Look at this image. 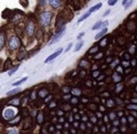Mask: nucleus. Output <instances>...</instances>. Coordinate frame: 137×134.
<instances>
[{
    "instance_id": "nucleus-1",
    "label": "nucleus",
    "mask_w": 137,
    "mask_h": 134,
    "mask_svg": "<svg viewBox=\"0 0 137 134\" xmlns=\"http://www.w3.org/2000/svg\"><path fill=\"white\" fill-rule=\"evenodd\" d=\"M52 14L50 12H43L40 15V22L43 27H48L51 22Z\"/></svg>"
},
{
    "instance_id": "nucleus-2",
    "label": "nucleus",
    "mask_w": 137,
    "mask_h": 134,
    "mask_svg": "<svg viewBox=\"0 0 137 134\" xmlns=\"http://www.w3.org/2000/svg\"><path fill=\"white\" fill-rule=\"evenodd\" d=\"M20 46V39L17 36H11L9 39V47L11 50H16Z\"/></svg>"
},
{
    "instance_id": "nucleus-3",
    "label": "nucleus",
    "mask_w": 137,
    "mask_h": 134,
    "mask_svg": "<svg viewBox=\"0 0 137 134\" xmlns=\"http://www.w3.org/2000/svg\"><path fill=\"white\" fill-rule=\"evenodd\" d=\"M65 31H66V27L64 26V27L61 29V30H60L59 31L56 33V35H55V36L53 37V39H51V41H50V43H49V45H52V44H55L56 43H57L58 41H60V39L62 38V36L64 35V34H65Z\"/></svg>"
},
{
    "instance_id": "nucleus-4",
    "label": "nucleus",
    "mask_w": 137,
    "mask_h": 134,
    "mask_svg": "<svg viewBox=\"0 0 137 134\" xmlns=\"http://www.w3.org/2000/svg\"><path fill=\"white\" fill-rule=\"evenodd\" d=\"M62 51H63V49H62V48H60L59 50H57L56 52H54V53L51 54V55H50V56L47 57L46 60L45 61V64H47V63H49L50 61H53L54 59H56V57L59 56V55H61V53H62Z\"/></svg>"
},
{
    "instance_id": "nucleus-5",
    "label": "nucleus",
    "mask_w": 137,
    "mask_h": 134,
    "mask_svg": "<svg viewBox=\"0 0 137 134\" xmlns=\"http://www.w3.org/2000/svg\"><path fill=\"white\" fill-rule=\"evenodd\" d=\"M25 31H26V34L29 35V36H32L35 32V24L32 21H30V22L27 24L26 25V28H25Z\"/></svg>"
},
{
    "instance_id": "nucleus-6",
    "label": "nucleus",
    "mask_w": 137,
    "mask_h": 134,
    "mask_svg": "<svg viewBox=\"0 0 137 134\" xmlns=\"http://www.w3.org/2000/svg\"><path fill=\"white\" fill-rule=\"evenodd\" d=\"M4 115L6 119H12V118L15 116V112L12 108H9V109H6Z\"/></svg>"
},
{
    "instance_id": "nucleus-7",
    "label": "nucleus",
    "mask_w": 137,
    "mask_h": 134,
    "mask_svg": "<svg viewBox=\"0 0 137 134\" xmlns=\"http://www.w3.org/2000/svg\"><path fill=\"white\" fill-rule=\"evenodd\" d=\"M50 4L54 9H57L61 5V0H48Z\"/></svg>"
},
{
    "instance_id": "nucleus-8",
    "label": "nucleus",
    "mask_w": 137,
    "mask_h": 134,
    "mask_svg": "<svg viewBox=\"0 0 137 134\" xmlns=\"http://www.w3.org/2000/svg\"><path fill=\"white\" fill-rule=\"evenodd\" d=\"M107 31H108V28H104V29H103V30H101L99 33H98L96 35H95L94 39H96V40H97V39H100L101 37H103L106 33H107Z\"/></svg>"
},
{
    "instance_id": "nucleus-9",
    "label": "nucleus",
    "mask_w": 137,
    "mask_h": 134,
    "mask_svg": "<svg viewBox=\"0 0 137 134\" xmlns=\"http://www.w3.org/2000/svg\"><path fill=\"white\" fill-rule=\"evenodd\" d=\"M103 6V4L102 3H98V4H97L96 5H94L93 7H92V8H90L89 9V10H88V12L89 13H93V12H95V11H97V10H98V9H100V8L102 7Z\"/></svg>"
},
{
    "instance_id": "nucleus-10",
    "label": "nucleus",
    "mask_w": 137,
    "mask_h": 134,
    "mask_svg": "<svg viewBox=\"0 0 137 134\" xmlns=\"http://www.w3.org/2000/svg\"><path fill=\"white\" fill-rule=\"evenodd\" d=\"M5 44V35L4 33H0V50H2Z\"/></svg>"
},
{
    "instance_id": "nucleus-11",
    "label": "nucleus",
    "mask_w": 137,
    "mask_h": 134,
    "mask_svg": "<svg viewBox=\"0 0 137 134\" xmlns=\"http://www.w3.org/2000/svg\"><path fill=\"white\" fill-rule=\"evenodd\" d=\"M21 91L20 88H15L14 90H11L7 92V95H15V94H18L19 91Z\"/></svg>"
},
{
    "instance_id": "nucleus-12",
    "label": "nucleus",
    "mask_w": 137,
    "mask_h": 134,
    "mask_svg": "<svg viewBox=\"0 0 137 134\" xmlns=\"http://www.w3.org/2000/svg\"><path fill=\"white\" fill-rule=\"evenodd\" d=\"M83 44H84V41L83 40H81V41H79V42L77 44V45H76V48H75V50H74V51L75 52H78V51H79L80 50L82 49V47L83 46Z\"/></svg>"
},
{
    "instance_id": "nucleus-13",
    "label": "nucleus",
    "mask_w": 137,
    "mask_h": 134,
    "mask_svg": "<svg viewBox=\"0 0 137 134\" xmlns=\"http://www.w3.org/2000/svg\"><path fill=\"white\" fill-rule=\"evenodd\" d=\"M28 80V76H25V77L22 78L21 80H19V81H16V82L13 83V86H19V85H21L22 83H24L25 81H27Z\"/></svg>"
},
{
    "instance_id": "nucleus-14",
    "label": "nucleus",
    "mask_w": 137,
    "mask_h": 134,
    "mask_svg": "<svg viewBox=\"0 0 137 134\" xmlns=\"http://www.w3.org/2000/svg\"><path fill=\"white\" fill-rule=\"evenodd\" d=\"M90 14H91V13H89V12H87V13H86L85 14H83L82 16L81 17V18H79V20L78 21V23H81V22H82L83 20H85L86 18H87L89 16H90Z\"/></svg>"
},
{
    "instance_id": "nucleus-15",
    "label": "nucleus",
    "mask_w": 137,
    "mask_h": 134,
    "mask_svg": "<svg viewBox=\"0 0 137 134\" xmlns=\"http://www.w3.org/2000/svg\"><path fill=\"white\" fill-rule=\"evenodd\" d=\"M101 24H102V21L101 20H99V21H98V22L96 23V24L93 25V27L92 28V30H98L100 28V25H101Z\"/></svg>"
},
{
    "instance_id": "nucleus-16",
    "label": "nucleus",
    "mask_w": 137,
    "mask_h": 134,
    "mask_svg": "<svg viewBox=\"0 0 137 134\" xmlns=\"http://www.w3.org/2000/svg\"><path fill=\"white\" fill-rule=\"evenodd\" d=\"M18 70H19V66H15L14 68H13L11 70H9V74H8V75H9V76H11V75H13V74H14Z\"/></svg>"
},
{
    "instance_id": "nucleus-17",
    "label": "nucleus",
    "mask_w": 137,
    "mask_h": 134,
    "mask_svg": "<svg viewBox=\"0 0 137 134\" xmlns=\"http://www.w3.org/2000/svg\"><path fill=\"white\" fill-rule=\"evenodd\" d=\"M133 3H134V0H129V2H128L127 4L124 5V6H125V7H124V10H127V9L132 5V4H133Z\"/></svg>"
},
{
    "instance_id": "nucleus-18",
    "label": "nucleus",
    "mask_w": 137,
    "mask_h": 134,
    "mask_svg": "<svg viewBox=\"0 0 137 134\" xmlns=\"http://www.w3.org/2000/svg\"><path fill=\"white\" fill-rule=\"evenodd\" d=\"M109 22L108 20L104 21V22H102V24H101V25H100V28L99 29H104V28H107V26L109 25Z\"/></svg>"
},
{
    "instance_id": "nucleus-19",
    "label": "nucleus",
    "mask_w": 137,
    "mask_h": 134,
    "mask_svg": "<svg viewBox=\"0 0 137 134\" xmlns=\"http://www.w3.org/2000/svg\"><path fill=\"white\" fill-rule=\"evenodd\" d=\"M117 2H118V0H108V4L109 6H114L117 4Z\"/></svg>"
},
{
    "instance_id": "nucleus-20",
    "label": "nucleus",
    "mask_w": 137,
    "mask_h": 134,
    "mask_svg": "<svg viewBox=\"0 0 137 134\" xmlns=\"http://www.w3.org/2000/svg\"><path fill=\"white\" fill-rule=\"evenodd\" d=\"M72 92L73 93V95H80V91L78 90V89H77V88H74V89H72Z\"/></svg>"
},
{
    "instance_id": "nucleus-21",
    "label": "nucleus",
    "mask_w": 137,
    "mask_h": 134,
    "mask_svg": "<svg viewBox=\"0 0 137 134\" xmlns=\"http://www.w3.org/2000/svg\"><path fill=\"white\" fill-rule=\"evenodd\" d=\"M20 4H22L23 6L26 7V6L28 5V0H20Z\"/></svg>"
},
{
    "instance_id": "nucleus-22",
    "label": "nucleus",
    "mask_w": 137,
    "mask_h": 134,
    "mask_svg": "<svg viewBox=\"0 0 137 134\" xmlns=\"http://www.w3.org/2000/svg\"><path fill=\"white\" fill-rule=\"evenodd\" d=\"M8 134H19V133H18L17 130H15V129H11V130L8 132Z\"/></svg>"
},
{
    "instance_id": "nucleus-23",
    "label": "nucleus",
    "mask_w": 137,
    "mask_h": 134,
    "mask_svg": "<svg viewBox=\"0 0 137 134\" xmlns=\"http://www.w3.org/2000/svg\"><path fill=\"white\" fill-rule=\"evenodd\" d=\"M39 4L41 6H42V7H44L46 4V0H40L39 1Z\"/></svg>"
},
{
    "instance_id": "nucleus-24",
    "label": "nucleus",
    "mask_w": 137,
    "mask_h": 134,
    "mask_svg": "<svg viewBox=\"0 0 137 134\" xmlns=\"http://www.w3.org/2000/svg\"><path fill=\"white\" fill-rule=\"evenodd\" d=\"M110 12H111V10H110V9H108V10H106V11L104 12V13L103 14V16H104V17L108 16V15L109 14V13H110Z\"/></svg>"
},
{
    "instance_id": "nucleus-25",
    "label": "nucleus",
    "mask_w": 137,
    "mask_h": 134,
    "mask_svg": "<svg viewBox=\"0 0 137 134\" xmlns=\"http://www.w3.org/2000/svg\"><path fill=\"white\" fill-rule=\"evenodd\" d=\"M72 47V43H70V44H68V46H67V48L65 50V52H68Z\"/></svg>"
},
{
    "instance_id": "nucleus-26",
    "label": "nucleus",
    "mask_w": 137,
    "mask_h": 134,
    "mask_svg": "<svg viewBox=\"0 0 137 134\" xmlns=\"http://www.w3.org/2000/svg\"><path fill=\"white\" fill-rule=\"evenodd\" d=\"M85 35V32H82V33H80L79 35H78V37H77V39H80L82 36H84Z\"/></svg>"
},
{
    "instance_id": "nucleus-27",
    "label": "nucleus",
    "mask_w": 137,
    "mask_h": 134,
    "mask_svg": "<svg viewBox=\"0 0 137 134\" xmlns=\"http://www.w3.org/2000/svg\"><path fill=\"white\" fill-rule=\"evenodd\" d=\"M128 108H130V109H131V108L137 109V106H129V107H128Z\"/></svg>"
},
{
    "instance_id": "nucleus-28",
    "label": "nucleus",
    "mask_w": 137,
    "mask_h": 134,
    "mask_svg": "<svg viewBox=\"0 0 137 134\" xmlns=\"http://www.w3.org/2000/svg\"><path fill=\"white\" fill-rule=\"evenodd\" d=\"M129 2V0H123V2H122V4L123 5H125L127 3Z\"/></svg>"
},
{
    "instance_id": "nucleus-29",
    "label": "nucleus",
    "mask_w": 137,
    "mask_h": 134,
    "mask_svg": "<svg viewBox=\"0 0 137 134\" xmlns=\"http://www.w3.org/2000/svg\"><path fill=\"white\" fill-rule=\"evenodd\" d=\"M125 121H126V120L125 119H124V118H123V119H122V122H125Z\"/></svg>"
},
{
    "instance_id": "nucleus-30",
    "label": "nucleus",
    "mask_w": 137,
    "mask_h": 134,
    "mask_svg": "<svg viewBox=\"0 0 137 134\" xmlns=\"http://www.w3.org/2000/svg\"><path fill=\"white\" fill-rule=\"evenodd\" d=\"M98 72H95V73H94V75H94V76H96V75H98Z\"/></svg>"
}]
</instances>
